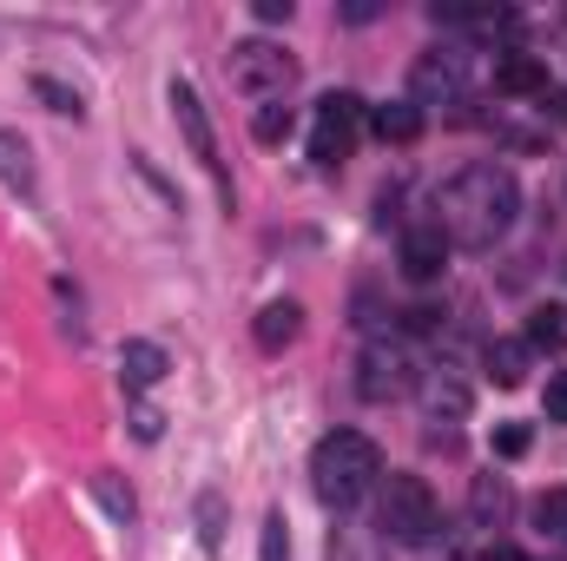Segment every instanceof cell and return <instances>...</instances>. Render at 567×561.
Returning <instances> with one entry per match:
<instances>
[{
  "label": "cell",
  "instance_id": "30",
  "mask_svg": "<svg viewBox=\"0 0 567 561\" xmlns=\"http://www.w3.org/2000/svg\"><path fill=\"white\" fill-rule=\"evenodd\" d=\"M548 113H555V120L567 126V93H555V100H548Z\"/></svg>",
  "mask_w": 567,
  "mask_h": 561
},
{
  "label": "cell",
  "instance_id": "20",
  "mask_svg": "<svg viewBox=\"0 0 567 561\" xmlns=\"http://www.w3.org/2000/svg\"><path fill=\"white\" fill-rule=\"evenodd\" d=\"M33 100H47V113H60V120H80V113H86V106H80V93H73V86H60V80H47V73L33 80Z\"/></svg>",
  "mask_w": 567,
  "mask_h": 561
},
{
  "label": "cell",
  "instance_id": "19",
  "mask_svg": "<svg viewBox=\"0 0 567 561\" xmlns=\"http://www.w3.org/2000/svg\"><path fill=\"white\" fill-rule=\"evenodd\" d=\"M522 344H528V350H548V357H555V350L567 344L561 310H535V317H528V337H522Z\"/></svg>",
  "mask_w": 567,
  "mask_h": 561
},
{
  "label": "cell",
  "instance_id": "17",
  "mask_svg": "<svg viewBox=\"0 0 567 561\" xmlns=\"http://www.w3.org/2000/svg\"><path fill=\"white\" fill-rule=\"evenodd\" d=\"M251 140L258 145H284L290 140V106H284V100H265V106L251 113Z\"/></svg>",
  "mask_w": 567,
  "mask_h": 561
},
{
  "label": "cell",
  "instance_id": "24",
  "mask_svg": "<svg viewBox=\"0 0 567 561\" xmlns=\"http://www.w3.org/2000/svg\"><path fill=\"white\" fill-rule=\"evenodd\" d=\"M535 522H542L548 536H561V542H567V489H548V496L535 502Z\"/></svg>",
  "mask_w": 567,
  "mask_h": 561
},
{
  "label": "cell",
  "instance_id": "21",
  "mask_svg": "<svg viewBox=\"0 0 567 561\" xmlns=\"http://www.w3.org/2000/svg\"><path fill=\"white\" fill-rule=\"evenodd\" d=\"M93 496L106 502V516H120V522H133V489H120V476H93Z\"/></svg>",
  "mask_w": 567,
  "mask_h": 561
},
{
  "label": "cell",
  "instance_id": "12",
  "mask_svg": "<svg viewBox=\"0 0 567 561\" xmlns=\"http://www.w3.org/2000/svg\"><path fill=\"white\" fill-rule=\"evenodd\" d=\"M370 133L383 145H416L423 140V106H416V100H390V106L370 113Z\"/></svg>",
  "mask_w": 567,
  "mask_h": 561
},
{
  "label": "cell",
  "instance_id": "4",
  "mask_svg": "<svg viewBox=\"0 0 567 561\" xmlns=\"http://www.w3.org/2000/svg\"><path fill=\"white\" fill-rule=\"evenodd\" d=\"M363 120H370V106L357 100V93H330V100H317V133H310V159L323 165V172H337L350 152H357V133H363Z\"/></svg>",
  "mask_w": 567,
  "mask_h": 561
},
{
  "label": "cell",
  "instance_id": "11",
  "mask_svg": "<svg viewBox=\"0 0 567 561\" xmlns=\"http://www.w3.org/2000/svg\"><path fill=\"white\" fill-rule=\"evenodd\" d=\"M297 330H303V304L297 297H271L265 310H258V324H251V337H258V350L265 357H278L297 344Z\"/></svg>",
  "mask_w": 567,
  "mask_h": 561
},
{
  "label": "cell",
  "instance_id": "5",
  "mask_svg": "<svg viewBox=\"0 0 567 561\" xmlns=\"http://www.w3.org/2000/svg\"><path fill=\"white\" fill-rule=\"evenodd\" d=\"M383 536L390 542H429L435 536V496L423 476H390L383 482Z\"/></svg>",
  "mask_w": 567,
  "mask_h": 561
},
{
  "label": "cell",
  "instance_id": "18",
  "mask_svg": "<svg viewBox=\"0 0 567 561\" xmlns=\"http://www.w3.org/2000/svg\"><path fill=\"white\" fill-rule=\"evenodd\" d=\"M468 509H475V522H502V516H508V482L482 476V482L468 489Z\"/></svg>",
  "mask_w": 567,
  "mask_h": 561
},
{
  "label": "cell",
  "instance_id": "26",
  "mask_svg": "<svg viewBox=\"0 0 567 561\" xmlns=\"http://www.w3.org/2000/svg\"><path fill=\"white\" fill-rule=\"evenodd\" d=\"M133 436H140V442H158V410H133Z\"/></svg>",
  "mask_w": 567,
  "mask_h": 561
},
{
  "label": "cell",
  "instance_id": "22",
  "mask_svg": "<svg viewBox=\"0 0 567 561\" xmlns=\"http://www.w3.org/2000/svg\"><path fill=\"white\" fill-rule=\"evenodd\" d=\"M198 542L205 549L225 542V496H198Z\"/></svg>",
  "mask_w": 567,
  "mask_h": 561
},
{
  "label": "cell",
  "instance_id": "25",
  "mask_svg": "<svg viewBox=\"0 0 567 561\" xmlns=\"http://www.w3.org/2000/svg\"><path fill=\"white\" fill-rule=\"evenodd\" d=\"M495 456H508V462L528 456V422H502V429H495Z\"/></svg>",
  "mask_w": 567,
  "mask_h": 561
},
{
  "label": "cell",
  "instance_id": "7",
  "mask_svg": "<svg viewBox=\"0 0 567 561\" xmlns=\"http://www.w3.org/2000/svg\"><path fill=\"white\" fill-rule=\"evenodd\" d=\"M410 384H416V377H410V350H403V344H370V350H363L357 390H363L370 404H396Z\"/></svg>",
  "mask_w": 567,
  "mask_h": 561
},
{
  "label": "cell",
  "instance_id": "27",
  "mask_svg": "<svg viewBox=\"0 0 567 561\" xmlns=\"http://www.w3.org/2000/svg\"><path fill=\"white\" fill-rule=\"evenodd\" d=\"M548 417L567 422V377H555V384H548Z\"/></svg>",
  "mask_w": 567,
  "mask_h": 561
},
{
  "label": "cell",
  "instance_id": "6",
  "mask_svg": "<svg viewBox=\"0 0 567 561\" xmlns=\"http://www.w3.org/2000/svg\"><path fill=\"white\" fill-rule=\"evenodd\" d=\"M165 100H172V120H178V133H185V145H192V159L218 178V140H212V120H205L198 86H192V80H172ZM218 192H225V178H218ZM225 205H231V192H225Z\"/></svg>",
  "mask_w": 567,
  "mask_h": 561
},
{
  "label": "cell",
  "instance_id": "15",
  "mask_svg": "<svg viewBox=\"0 0 567 561\" xmlns=\"http://www.w3.org/2000/svg\"><path fill=\"white\" fill-rule=\"evenodd\" d=\"M528 357H535L528 344H515V337H502V344H488V377H495L502 390H515V384L528 377Z\"/></svg>",
  "mask_w": 567,
  "mask_h": 561
},
{
  "label": "cell",
  "instance_id": "16",
  "mask_svg": "<svg viewBox=\"0 0 567 561\" xmlns=\"http://www.w3.org/2000/svg\"><path fill=\"white\" fill-rule=\"evenodd\" d=\"M0 185H13V192H33V152L20 133H0Z\"/></svg>",
  "mask_w": 567,
  "mask_h": 561
},
{
  "label": "cell",
  "instance_id": "8",
  "mask_svg": "<svg viewBox=\"0 0 567 561\" xmlns=\"http://www.w3.org/2000/svg\"><path fill=\"white\" fill-rule=\"evenodd\" d=\"M410 93H416V106H423V100H462V93H468V53H455V47L423 53L416 73H410Z\"/></svg>",
  "mask_w": 567,
  "mask_h": 561
},
{
  "label": "cell",
  "instance_id": "23",
  "mask_svg": "<svg viewBox=\"0 0 567 561\" xmlns=\"http://www.w3.org/2000/svg\"><path fill=\"white\" fill-rule=\"evenodd\" d=\"M258 561H290V536H284V509L265 516V529H258Z\"/></svg>",
  "mask_w": 567,
  "mask_h": 561
},
{
  "label": "cell",
  "instance_id": "1",
  "mask_svg": "<svg viewBox=\"0 0 567 561\" xmlns=\"http://www.w3.org/2000/svg\"><path fill=\"white\" fill-rule=\"evenodd\" d=\"M435 232L449 238V245H462V252H488V245H502L508 238V225H515V212H522V185H515V172L508 165H462L449 185H442V198H435Z\"/></svg>",
  "mask_w": 567,
  "mask_h": 561
},
{
  "label": "cell",
  "instance_id": "29",
  "mask_svg": "<svg viewBox=\"0 0 567 561\" xmlns=\"http://www.w3.org/2000/svg\"><path fill=\"white\" fill-rule=\"evenodd\" d=\"M482 561H528L522 549H508V542H495V549H482Z\"/></svg>",
  "mask_w": 567,
  "mask_h": 561
},
{
  "label": "cell",
  "instance_id": "2",
  "mask_svg": "<svg viewBox=\"0 0 567 561\" xmlns=\"http://www.w3.org/2000/svg\"><path fill=\"white\" fill-rule=\"evenodd\" d=\"M377 476H383V456H377V442L363 429H330L310 449V489H317L323 509H357Z\"/></svg>",
  "mask_w": 567,
  "mask_h": 561
},
{
  "label": "cell",
  "instance_id": "14",
  "mask_svg": "<svg viewBox=\"0 0 567 561\" xmlns=\"http://www.w3.org/2000/svg\"><path fill=\"white\" fill-rule=\"evenodd\" d=\"M423 404H429V417H468V390L449 377V370H435V377H423Z\"/></svg>",
  "mask_w": 567,
  "mask_h": 561
},
{
  "label": "cell",
  "instance_id": "28",
  "mask_svg": "<svg viewBox=\"0 0 567 561\" xmlns=\"http://www.w3.org/2000/svg\"><path fill=\"white\" fill-rule=\"evenodd\" d=\"M251 13H258V20H265V27H278V20H290V0H258V7H251Z\"/></svg>",
  "mask_w": 567,
  "mask_h": 561
},
{
  "label": "cell",
  "instance_id": "13",
  "mask_svg": "<svg viewBox=\"0 0 567 561\" xmlns=\"http://www.w3.org/2000/svg\"><path fill=\"white\" fill-rule=\"evenodd\" d=\"M120 377H126V390H152V384L165 377V350H158V344H145V337L120 344Z\"/></svg>",
  "mask_w": 567,
  "mask_h": 561
},
{
  "label": "cell",
  "instance_id": "10",
  "mask_svg": "<svg viewBox=\"0 0 567 561\" xmlns=\"http://www.w3.org/2000/svg\"><path fill=\"white\" fill-rule=\"evenodd\" d=\"M442 265H449V238H442L435 225L403 232V278L410 284H435L442 278Z\"/></svg>",
  "mask_w": 567,
  "mask_h": 561
},
{
  "label": "cell",
  "instance_id": "3",
  "mask_svg": "<svg viewBox=\"0 0 567 561\" xmlns=\"http://www.w3.org/2000/svg\"><path fill=\"white\" fill-rule=\"evenodd\" d=\"M290 80H297V60L284 53L278 40H238V47H231V86L251 93L258 106H265V100H284Z\"/></svg>",
  "mask_w": 567,
  "mask_h": 561
},
{
  "label": "cell",
  "instance_id": "9",
  "mask_svg": "<svg viewBox=\"0 0 567 561\" xmlns=\"http://www.w3.org/2000/svg\"><path fill=\"white\" fill-rule=\"evenodd\" d=\"M495 93H508V100H548V67L535 53H495Z\"/></svg>",
  "mask_w": 567,
  "mask_h": 561
}]
</instances>
